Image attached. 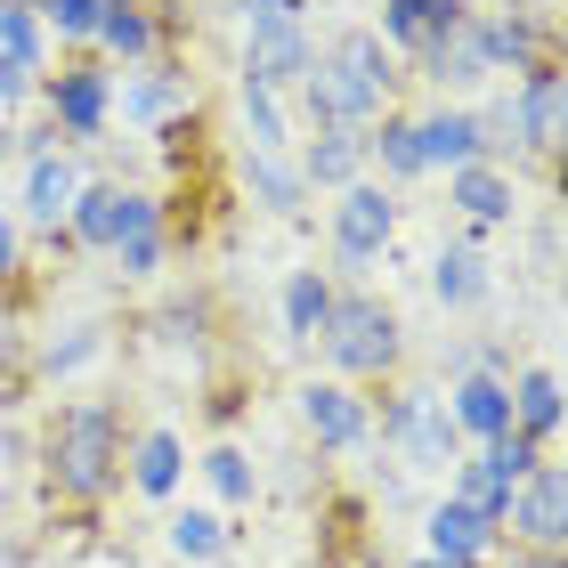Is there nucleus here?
Wrapping results in <instances>:
<instances>
[{"instance_id":"39","label":"nucleus","mask_w":568,"mask_h":568,"mask_svg":"<svg viewBox=\"0 0 568 568\" xmlns=\"http://www.w3.org/2000/svg\"><path fill=\"white\" fill-rule=\"evenodd\" d=\"M9 268H17V227L0 220V284H9Z\"/></svg>"},{"instance_id":"14","label":"nucleus","mask_w":568,"mask_h":568,"mask_svg":"<svg viewBox=\"0 0 568 568\" xmlns=\"http://www.w3.org/2000/svg\"><path fill=\"white\" fill-rule=\"evenodd\" d=\"M447 415H455V430H471V438H504L511 430V390L496 374H463L455 398H447Z\"/></svg>"},{"instance_id":"34","label":"nucleus","mask_w":568,"mask_h":568,"mask_svg":"<svg viewBox=\"0 0 568 568\" xmlns=\"http://www.w3.org/2000/svg\"><path fill=\"white\" fill-rule=\"evenodd\" d=\"M236 9H244V33H293L308 0H236Z\"/></svg>"},{"instance_id":"1","label":"nucleus","mask_w":568,"mask_h":568,"mask_svg":"<svg viewBox=\"0 0 568 568\" xmlns=\"http://www.w3.org/2000/svg\"><path fill=\"white\" fill-rule=\"evenodd\" d=\"M114 463H122V423L106 415V406H73V415L58 423V455H49L58 487L65 496H106Z\"/></svg>"},{"instance_id":"24","label":"nucleus","mask_w":568,"mask_h":568,"mask_svg":"<svg viewBox=\"0 0 568 568\" xmlns=\"http://www.w3.org/2000/svg\"><path fill=\"white\" fill-rule=\"evenodd\" d=\"M430 284H438V301H447V308H471L487 293V261L471 244H447V252H438V268H430Z\"/></svg>"},{"instance_id":"42","label":"nucleus","mask_w":568,"mask_h":568,"mask_svg":"<svg viewBox=\"0 0 568 568\" xmlns=\"http://www.w3.org/2000/svg\"><path fill=\"white\" fill-rule=\"evenodd\" d=\"M212 568H227V560H212Z\"/></svg>"},{"instance_id":"40","label":"nucleus","mask_w":568,"mask_h":568,"mask_svg":"<svg viewBox=\"0 0 568 568\" xmlns=\"http://www.w3.org/2000/svg\"><path fill=\"white\" fill-rule=\"evenodd\" d=\"M415 568H438V560H415Z\"/></svg>"},{"instance_id":"33","label":"nucleus","mask_w":568,"mask_h":568,"mask_svg":"<svg viewBox=\"0 0 568 568\" xmlns=\"http://www.w3.org/2000/svg\"><path fill=\"white\" fill-rule=\"evenodd\" d=\"M203 479H212L227 504H252V463H244L236 447H212V455H203Z\"/></svg>"},{"instance_id":"13","label":"nucleus","mask_w":568,"mask_h":568,"mask_svg":"<svg viewBox=\"0 0 568 568\" xmlns=\"http://www.w3.org/2000/svg\"><path fill=\"white\" fill-rule=\"evenodd\" d=\"M49 114H58V131L90 139L98 122L114 114V82L106 73H58V82H49Z\"/></svg>"},{"instance_id":"36","label":"nucleus","mask_w":568,"mask_h":568,"mask_svg":"<svg viewBox=\"0 0 568 568\" xmlns=\"http://www.w3.org/2000/svg\"><path fill=\"white\" fill-rule=\"evenodd\" d=\"M90 357H98V333L82 325L73 342H49V349H41V366H49V374H73V366H90Z\"/></svg>"},{"instance_id":"26","label":"nucleus","mask_w":568,"mask_h":568,"mask_svg":"<svg viewBox=\"0 0 568 568\" xmlns=\"http://www.w3.org/2000/svg\"><path fill=\"white\" fill-rule=\"evenodd\" d=\"M179 471H187L179 438H171V430H146V438H139V463H131V479L146 487V496H171V487H179Z\"/></svg>"},{"instance_id":"17","label":"nucleus","mask_w":568,"mask_h":568,"mask_svg":"<svg viewBox=\"0 0 568 568\" xmlns=\"http://www.w3.org/2000/svg\"><path fill=\"white\" fill-rule=\"evenodd\" d=\"M455 17H463V0H382V24H390L398 49H430Z\"/></svg>"},{"instance_id":"25","label":"nucleus","mask_w":568,"mask_h":568,"mask_svg":"<svg viewBox=\"0 0 568 568\" xmlns=\"http://www.w3.org/2000/svg\"><path fill=\"white\" fill-rule=\"evenodd\" d=\"M455 504L504 528V504H511V487L496 479V463H487V455H471V463H455Z\"/></svg>"},{"instance_id":"30","label":"nucleus","mask_w":568,"mask_h":568,"mask_svg":"<svg viewBox=\"0 0 568 568\" xmlns=\"http://www.w3.org/2000/svg\"><path fill=\"white\" fill-rule=\"evenodd\" d=\"M244 131H252V154H284V106H276V90H244Z\"/></svg>"},{"instance_id":"4","label":"nucleus","mask_w":568,"mask_h":568,"mask_svg":"<svg viewBox=\"0 0 568 568\" xmlns=\"http://www.w3.org/2000/svg\"><path fill=\"white\" fill-rule=\"evenodd\" d=\"M65 220H73V244H98V252H114L122 236H139V227H163V212L131 187H82Z\"/></svg>"},{"instance_id":"22","label":"nucleus","mask_w":568,"mask_h":568,"mask_svg":"<svg viewBox=\"0 0 568 568\" xmlns=\"http://www.w3.org/2000/svg\"><path fill=\"white\" fill-rule=\"evenodd\" d=\"M98 41L139 65V58H154V17L139 9V0H106V9H98Z\"/></svg>"},{"instance_id":"10","label":"nucleus","mask_w":568,"mask_h":568,"mask_svg":"<svg viewBox=\"0 0 568 568\" xmlns=\"http://www.w3.org/2000/svg\"><path fill=\"white\" fill-rule=\"evenodd\" d=\"M301 423L317 430V447H366V430H374L366 406H357L342 382H308L301 390Z\"/></svg>"},{"instance_id":"32","label":"nucleus","mask_w":568,"mask_h":568,"mask_svg":"<svg viewBox=\"0 0 568 568\" xmlns=\"http://www.w3.org/2000/svg\"><path fill=\"white\" fill-rule=\"evenodd\" d=\"M487 463H496V479H504V487H520V479H528V471H536L545 455H536V438L504 430V438H487Z\"/></svg>"},{"instance_id":"38","label":"nucleus","mask_w":568,"mask_h":568,"mask_svg":"<svg viewBox=\"0 0 568 568\" xmlns=\"http://www.w3.org/2000/svg\"><path fill=\"white\" fill-rule=\"evenodd\" d=\"M24 90H33V73H17V65H0V114H9V106H17V98H24Z\"/></svg>"},{"instance_id":"23","label":"nucleus","mask_w":568,"mask_h":568,"mask_svg":"<svg viewBox=\"0 0 568 568\" xmlns=\"http://www.w3.org/2000/svg\"><path fill=\"white\" fill-rule=\"evenodd\" d=\"M163 536H171V552H179V560H203V568L227 560V528H220V511H195V504H187V511H171V528H163Z\"/></svg>"},{"instance_id":"18","label":"nucleus","mask_w":568,"mask_h":568,"mask_svg":"<svg viewBox=\"0 0 568 568\" xmlns=\"http://www.w3.org/2000/svg\"><path fill=\"white\" fill-rule=\"evenodd\" d=\"M357 171H366V139L357 131H317V146L301 163L308 187H357Z\"/></svg>"},{"instance_id":"3","label":"nucleus","mask_w":568,"mask_h":568,"mask_svg":"<svg viewBox=\"0 0 568 568\" xmlns=\"http://www.w3.org/2000/svg\"><path fill=\"white\" fill-rule=\"evenodd\" d=\"M382 438L415 463V471H447V463H463V430L447 415V398H430V390H398L390 398V415H382Z\"/></svg>"},{"instance_id":"35","label":"nucleus","mask_w":568,"mask_h":568,"mask_svg":"<svg viewBox=\"0 0 568 568\" xmlns=\"http://www.w3.org/2000/svg\"><path fill=\"white\" fill-rule=\"evenodd\" d=\"M98 9H106V0H41V17L58 24V33H98Z\"/></svg>"},{"instance_id":"5","label":"nucleus","mask_w":568,"mask_h":568,"mask_svg":"<svg viewBox=\"0 0 568 568\" xmlns=\"http://www.w3.org/2000/svg\"><path fill=\"white\" fill-rule=\"evenodd\" d=\"M504 520H511V536H520V545H545V552L568 536V479H560V463H552V455L536 463L520 487H511Z\"/></svg>"},{"instance_id":"11","label":"nucleus","mask_w":568,"mask_h":568,"mask_svg":"<svg viewBox=\"0 0 568 568\" xmlns=\"http://www.w3.org/2000/svg\"><path fill=\"white\" fill-rule=\"evenodd\" d=\"M423 73L438 90H471V82H487V49H479V17H455L447 33H438L430 49H423Z\"/></svg>"},{"instance_id":"7","label":"nucleus","mask_w":568,"mask_h":568,"mask_svg":"<svg viewBox=\"0 0 568 568\" xmlns=\"http://www.w3.org/2000/svg\"><path fill=\"white\" fill-rule=\"evenodd\" d=\"M504 106H511V139L528 154H552L560 146V65H528L520 98H504Z\"/></svg>"},{"instance_id":"9","label":"nucleus","mask_w":568,"mask_h":568,"mask_svg":"<svg viewBox=\"0 0 568 568\" xmlns=\"http://www.w3.org/2000/svg\"><path fill=\"white\" fill-rule=\"evenodd\" d=\"M308 65H317V58H308L301 24H293V33H252L244 41V90H293Z\"/></svg>"},{"instance_id":"15","label":"nucleus","mask_w":568,"mask_h":568,"mask_svg":"<svg viewBox=\"0 0 568 568\" xmlns=\"http://www.w3.org/2000/svg\"><path fill=\"white\" fill-rule=\"evenodd\" d=\"M415 146H423V171H430V163L463 171V163H479L487 139H479V114H455V106H447V114H423V122H415Z\"/></svg>"},{"instance_id":"2","label":"nucleus","mask_w":568,"mask_h":568,"mask_svg":"<svg viewBox=\"0 0 568 568\" xmlns=\"http://www.w3.org/2000/svg\"><path fill=\"white\" fill-rule=\"evenodd\" d=\"M317 342L333 349V366H342V374H390L398 366V317L382 301H366V293L333 301V317H325Z\"/></svg>"},{"instance_id":"21","label":"nucleus","mask_w":568,"mask_h":568,"mask_svg":"<svg viewBox=\"0 0 568 568\" xmlns=\"http://www.w3.org/2000/svg\"><path fill=\"white\" fill-rule=\"evenodd\" d=\"M325 317H333V284L317 268H301L293 284H284V333H293V342H317Z\"/></svg>"},{"instance_id":"29","label":"nucleus","mask_w":568,"mask_h":568,"mask_svg":"<svg viewBox=\"0 0 568 568\" xmlns=\"http://www.w3.org/2000/svg\"><path fill=\"white\" fill-rule=\"evenodd\" d=\"M179 106H187V90H179L171 73H139V82L122 90V114H131V122H163V114H179Z\"/></svg>"},{"instance_id":"41","label":"nucleus","mask_w":568,"mask_h":568,"mask_svg":"<svg viewBox=\"0 0 568 568\" xmlns=\"http://www.w3.org/2000/svg\"><path fill=\"white\" fill-rule=\"evenodd\" d=\"M536 9H552V0H536Z\"/></svg>"},{"instance_id":"19","label":"nucleus","mask_w":568,"mask_h":568,"mask_svg":"<svg viewBox=\"0 0 568 568\" xmlns=\"http://www.w3.org/2000/svg\"><path fill=\"white\" fill-rule=\"evenodd\" d=\"M455 203H463L471 227H496V220H511V179L496 163H463L455 171Z\"/></svg>"},{"instance_id":"8","label":"nucleus","mask_w":568,"mask_h":568,"mask_svg":"<svg viewBox=\"0 0 568 568\" xmlns=\"http://www.w3.org/2000/svg\"><path fill=\"white\" fill-rule=\"evenodd\" d=\"M325 73H333V82H342L366 114H374V106H382V90H390V49H382V33H366V24H357V33L333 41Z\"/></svg>"},{"instance_id":"12","label":"nucleus","mask_w":568,"mask_h":568,"mask_svg":"<svg viewBox=\"0 0 568 568\" xmlns=\"http://www.w3.org/2000/svg\"><path fill=\"white\" fill-rule=\"evenodd\" d=\"M487 552H496V520L463 511L455 496L430 511V560H438V568H471V560H487Z\"/></svg>"},{"instance_id":"28","label":"nucleus","mask_w":568,"mask_h":568,"mask_svg":"<svg viewBox=\"0 0 568 568\" xmlns=\"http://www.w3.org/2000/svg\"><path fill=\"white\" fill-rule=\"evenodd\" d=\"M301 187L308 179L284 163V154H252V195H261L268 212H301Z\"/></svg>"},{"instance_id":"31","label":"nucleus","mask_w":568,"mask_h":568,"mask_svg":"<svg viewBox=\"0 0 568 568\" xmlns=\"http://www.w3.org/2000/svg\"><path fill=\"white\" fill-rule=\"evenodd\" d=\"M382 154V171L390 179H415L423 171V146H415V122H382V139H366Z\"/></svg>"},{"instance_id":"37","label":"nucleus","mask_w":568,"mask_h":568,"mask_svg":"<svg viewBox=\"0 0 568 568\" xmlns=\"http://www.w3.org/2000/svg\"><path fill=\"white\" fill-rule=\"evenodd\" d=\"M114 252H122V268H131V276H154V261H163V227H139V236H122Z\"/></svg>"},{"instance_id":"27","label":"nucleus","mask_w":568,"mask_h":568,"mask_svg":"<svg viewBox=\"0 0 568 568\" xmlns=\"http://www.w3.org/2000/svg\"><path fill=\"white\" fill-rule=\"evenodd\" d=\"M0 65H17V73L41 65V17L24 9V0H9V9H0Z\"/></svg>"},{"instance_id":"16","label":"nucleus","mask_w":568,"mask_h":568,"mask_svg":"<svg viewBox=\"0 0 568 568\" xmlns=\"http://www.w3.org/2000/svg\"><path fill=\"white\" fill-rule=\"evenodd\" d=\"M73 195H82V171H73L65 154H33V171H24V212L41 227H58L73 212Z\"/></svg>"},{"instance_id":"20","label":"nucleus","mask_w":568,"mask_h":568,"mask_svg":"<svg viewBox=\"0 0 568 568\" xmlns=\"http://www.w3.org/2000/svg\"><path fill=\"white\" fill-rule=\"evenodd\" d=\"M511 430L520 438H552L560 430V374L552 366L520 374V390H511Z\"/></svg>"},{"instance_id":"6","label":"nucleus","mask_w":568,"mask_h":568,"mask_svg":"<svg viewBox=\"0 0 568 568\" xmlns=\"http://www.w3.org/2000/svg\"><path fill=\"white\" fill-rule=\"evenodd\" d=\"M398 236V203L382 187H342V203H333V244H342V261H374V252H390Z\"/></svg>"}]
</instances>
